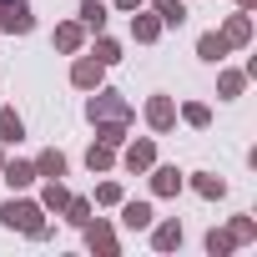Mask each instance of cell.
I'll list each match as a JSON object with an SVG mask.
<instances>
[{"mask_svg":"<svg viewBox=\"0 0 257 257\" xmlns=\"http://www.w3.org/2000/svg\"><path fill=\"white\" fill-rule=\"evenodd\" d=\"M0 222H6V227H21V232H31V237H46V222H41V207H36V202H6V207H0Z\"/></svg>","mask_w":257,"mask_h":257,"instance_id":"obj_1","label":"cell"},{"mask_svg":"<svg viewBox=\"0 0 257 257\" xmlns=\"http://www.w3.org/2000/svg\"><path fill=\"white\" fill-rule=\"evenodd\" d=\"M91 121H132V106L126 101H116V91H101V96H91Z\"/></svg>","mask_w":257,"mask_h":257,"instance_id":"obj_2","label":"cell"},{"mask_svg":"<svg viewBox=\"0 0 257 257\" xmlns=\"http://www.w3.org/2000/svg\"><path fill=\"white\" fill-rule=\"evenodd\" d=\"M36 21H31V11H26V0H6L0 6V31H11V36H26Z\"/></svg>","mask_w":257,"mask_h":257,"instance_id":"obj_3","label":"cell"},{"mask_svg":"<svg viewBox=\"0 0 257 257\" xmlns=\"http://www.w3.org/2000/svg\"><path fill=\"white\" fill-rule=\"evenodd\" d=\"M147 121L157 126V132H167V126L177 121V106H172L167 96H152V101H147Z\"/></svg>","mask_w":257,"mask_h":257,"instance_id":"obj_4","label":"cell"},{"mask_svg":"<svg viewBox=\"0 0 257 257\" xmlns=\"http://www.w3.org/2000/svg\"><path fill=\"white\" fill-rule=\"evenodd\" d=\"M101 71H106L101 61H76V66H71V81H76L81 91H96V86H101Z\"/></svg>","mask_w":257,"mask_h":257,"instance_id":"obj_5","label":"cell"},{"mask_svg":"<svg viewBox=\"0 0 257 257\" xmlns=\"http://www.w3.org/2000/svg\"><path fill=\"white\" fill-rule=\"evenodd\" d=\"M121 222L132 227V232H142V227H152V207H147V202H126V207H121Z\"/></svg>","mask_w":257,"mask_h":257,"instance_id":"obj_6","label":"cell"},{"mask_svg":"<svg viewBox=\"0 0 257 257\" xmlns=\"http://www.w3.org/2000/svg\"><path fill=\"white\" fill-rule=\"evenodd\" d=\"M157 162V147L152 142H137V147H126V167H132V172H147Z\"/></svg>","mask_w":257,"mask_h":257,"instance_id":"obj_7","label":"cell"},{"mask_svg":"<svg viewBox=\"0 0 257 257\" xmlns=\"http://www.w3.org/2000/svg\"><path fill=\"white\" fill-rule=\"evenodd\" d=\"M0 177H6L11 187H31L36 182V167L31 162H11V167H0Z\"/></svg>","mask_w":257,"mask_h":257,"instance_id":"obj_8","label":"cell"},{"mask_svg":"<svg viewBox=\"0 0 257 257\" xmlns=\"http://www.w3.org/2000/svg\"><path fill=\"white\" fill-rule=\"evenodd\" d=\"M21 137H26V121H21L16 111H0V142H11V147H16Z\"/></svg>","mask_w":257,"mask_h":257,"instance_id":"obj_9","label":"cell"},{"mask_svg":"<svg viewBox=\"0 0 257 257\" xmlns=\"http://www.w3.org/2000/svg\"><path fill=\"white\" fill-rule=\"evenodd\" d=\"M36 177H66V157L61 152H41L36 157Z\"/></svg>","mask_w":257,"mask_h":257,"instance_id":"obj_10","label":"cell"},{"mask_svg":"<svg viewBox=\"0 0 257 257\" xmlns=\"http://www.w3.org/2000/svg\"><path fill=\"white\" fill-rule=\"evenodd\" d=\"M81 26L86 31H106V6H101V0H86V6H81Z\"/></svg>","mask_w":257,"mask_h":257,"instance_id":"obj_11","label":"cell"},{"mask_svg":"<svg viewBox=\"0 0 257 257\" xmlns=\"http://www.w3.org/2000/svg\"><path fill=\"white\" fill-rule=\"evenodd\" d=\"M152 187H157L162 197H172V192L182 187V172H177V167H157V177H152Z\"/></svg>","mask_w":257,"mask_h":257,"instance_id":"obj_12","label":"cell"},{"mask_svg":"<svg viewBox=\"0 0 257 257\" xmlns=\"http://www.w3.org/2000/svg\"><path fill=\"white\" fill-rule=\"evenodd\" d=\"M152 242H157L162 252H172V247H182V227H177V222H162V227L152 232Z\"/></svg>","mask_w":257,"mask_h":257,"instance_id":"obj_13","label":"cell"},{"mask_svg":"<svg viewBox=\"0 0 257 257\" xmlns=\"http://www.w3.org/2000/svg\"><path fill=\"white\" fill-rule=\"evenodd\" d=\"M86 242H91L96 252H116V237H111V227H101V222H96V227L86 222Z\"/></svg>","mask_w":257,"mask_h":257,"instance_id":"obj_14","label":"cell"},{"mask_svg":"<svg viewBox=\"0 0 257 257\" xmlns=\"http://www.w3.org/2000/svg\"><path fill=\"white\" fill-rule=\"evenodd\" d=\"M132 36H137V41H157V36H162V21H152V16H132Z\"/></svg>","mask_w":257,"mask_h":257,"instance_id":"obj_15","label":"cell"},{"mask_svg":"<svg viewBox=\"0 0 257 257\" xmlns=\"http://www.w3.org/2000/svg\"><path fill=\"white\" fill-rule=\"evenodd\" d=\"M197 56H202V61H222V56H227V41H222V36H202V41H197Z\"/></svg>","mask_w":257,"mask_h":257,"instance_id":"obj_16","label":"cell"},{"mask_svg":"<svg viewBox=\"0 0 257 257\" xmlns=\"http://www.w3.org/2000/svg\"><path fill=\"white\" fill-rule=\"evenodd\" d=\"M51 212H66V202H71V192L61 187V177H51V187H46V197H41Z\"/></svg>","mask_w":257,"mask_h":257,"instance_id":"obj_17","label":"cell"},{"mask_svg":"<svg viewBox=\"0 0 257 257\" xmlns=\"http://www.w3.org/2000/svg\"><path fill=\"white\" fill-rule=\"evenodd\" d=\"M157 16H162L167 26H182V21H187V6H182V0H157Z\"/></svg>","mask_w":257,"mask_h":257,"instance_id":"obj_18","label":"cell"},{"mask_svg":"<svg viewBox=\"0 0 257 257\" xmlns=\"http://www.w3.org/2000/svg\"><path fill=\"white\" fill-rule=\"evenodd\" d=\"M247 36H252V26H247V16H232V21H227V36H222V41H227V46H242Z\"/></svg>","mask_w":257,"mask_h":257,"instance_id":"obj_19","label":"cell"},{"mask_svg":"<svg viewBox=\"0 0 257 257\" xmlns=\"http://www.w3.org/2000/svg\"><path fill=\"white\" fill-rule=\"evenodd\" d=\"M111 162H116V157H111V147H106V142H96V147L86 152V167H91V172H106Z\"/></svg>","mask_w":257,"mask_h":257,"instance_id":"obj_20","label":"cell"},{"mask_svg":"<svg viewBox=\"0 0 257 257\" xmlns=\"http://www.w3.org/2000/svg\"><path fill=\"white\" fill-rule=\"evenodd\" d=\"M56 46L61 51H81V26H56Z\"/></svg>","mask_w":257,"mask_h":257,"instance_id":"obj_21","label":"cell"},{"mask_svg":"<svg viewBox=\"0 0 257 257\" xmlns=\"http://www.w3.org/2000/svg\"><path fill=\"white\" fill-rule=\"evenodd\" d=\"M66 217H71L76 227H86V222H91V202H86V197H71V202H66Z\"/></svg>","mask_w":257,"mask_h":257,"instance_id":"obj_22","label":"cell"},{"mask_svg":"<svg viewBox=\"0 0 257 257\" xmlns=\"http://www.w3.org/2000/svg\"><path fill=\"white\" fill-rule=\"evenodd\" d=\"M96 137H101L106 147H121V142H126V121H106V126H101Z\"/></svg>","mask_w":257,"mask_h":257,"instance_id":"obj_23","label":"cell"},{"mask_svg":"<svg viewBox=\"0 0 257 257\" xmlns=\"http://www.w3.org/2000/svg\"><path fill=\"white\" fill-rule=\"evenodd\" d=\"M96 61H101V66H116V61H121V46L101 36V41H96Z\"/></svg>","mask_w":257,"mask_h":257,"instance_id":"obj_24","label":"cell"},{"mask_svg":"<svg viewBox=\"0 0 257 257\" xmlns=\"http://www.w3.org/2000/svg\"><path fill=\"white\" fill-rule=\"evenodd\" d=\"M192 187H197V192H202V197H222V192H227V187H222V182H217V177H197V182H192Z\"/></svg>","mask_w":257,"mask_h":257,"instance_id":"obj_25","label":"cell"},{"mask_svg":"<svg viewBox=\"0 0 257 257\" xmlns=\"http://www.w3.org/2000/svg\"><path fill=\"white\" fill-rule=\"evenodd\" d=\"M96 202L116 207V202H121V187H116V182H101V187H96Z\"/></svg>","mask_w":257,"mask_h":257,"instance_id":"obj_26","label":"cell"},{"mask_svg":"<svg viewBox=\"0 0 257 257\" xmlns=\"http://www.w3.org/2000/svg\"><path fill=\"white\" fill-rule=\"evenodd\" d=\"M182 116H187V121H192V126H207V121H212V116H207V106H197V101H192V106H187V111H182Z\"/></svg>","mask_w":257,"mask_h":257,"instance_id":"obj_27","label":"cell"},{"mask_svg":"<svg viewBox=\"0 0 257 257\" xmlns=\"http://www.w3.org/2000/svg\"><path fill=\"white\" fill-rule=\"evenodd\" d=\"M227 247H232V237H222V232H207V252H212V257H217V252H227Z\"/></svg>","mask_w":257,"mask_h":257,"instance_id":"obj_28","label":"cell"},{"mask_svg":"<svg viewBox=\"0 0 257 257\" xmlns=\"http://www.w3.org/2000/svg\"><path fill=\"white\" fill-rule=\"evenodd\" d=\"M237 91H242V76H237V71H232V76H222V96H237Z\"/></svg>","mask_w":257,"mask_h":257,"instance_id":"obj_29","label":"cell"},{"mask_svg":"<svg viewBox=\"0 0 257 257\" xmlns=\"http://www.w3.org/2000/svg\"><path fill=\"white\" fill-rule=\"evenodd\" d=\"M232 237H237V242H247V237H252V222H247V217H237V227H232Z\"/></svg>","mask_w":257,"mask_h":257,"instance_id":"obj_30","label":"cell"},{"mask_svg":"<svg viewBox=\"0 0 257 257\" xmlns=\"http://www.w3.org/2000/svg\"><path fill=\"white\" fill-rule=\"evenodd\" d=\"M116 6H121V11H142V0H116Z\"/></svg>","mask_w":257,"mask_h":257,"instance_id":"obj_31","label":"cell"},{"mask_svg":"<svg viewBox=\"0 0 257 257\" xmlns=\"http://www.w3.org/2000/svg\"><path fill=\"white\" fill-rule=\"evenodd\" d=\"M242 6H252V0H242Z\"/></svg>","mask_w":257,"mask_h":257,"instance_id":"obj_32","label":"cell"},{"mask_svg":"<svg viewBox=\"0 0 257 257\" xmlns=\"http://www.w3.org/2000/svg\"><path fill=\"white\" fill-rule=\"evenodd\" d=\"M0 167H6V157H0Z\"/></svg>","mask_w":257,"mask_h":257,"instance_id":"obj_33","label":"cell"}]
</instances>
